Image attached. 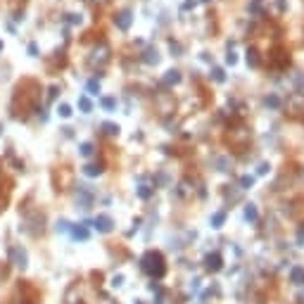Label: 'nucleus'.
<instances>
[{
    "label": "nucleus",
    "instance_id": "nucleus-1",
    "mask_svg": "<svg viewBox=\"0 0 304 304\" xmlns=\"http://www.w3.org/2000/svg\"><path fill=\"white\" fill-rule=\"evenodd\" d=\"M250 141H252L250 126L235 124V126H231V128L226 131V143L231 145L233 150H245V147L250 145Z\"/></svg>",
    "mask_w": 304,
    "mask_h": 304
},
{
    "label": "nucleus",
    "instance_id": "nucleus-2",
    "mask_svg": "<svg viewBox=\"0 0 304 304\" xmlns=\"http://www.w3.org/2000/svg\"><path fill=\"white\" fill-rule=\"evenodd\" d=\"M143 271L147 276H152V278H162L164 273H166V264H164V257H162L160 252H147L143 257Z\"/></svg>",
    "mask_w": 304,
    "mask_h": 304
},
{
    "label": "nucleus",
    "instance_id": "nucleus-3",
    "mask_svg": "<svg viewBox=\"0 0 304 304\" xmlns=\"http://www.w3.org/2000/svg\"><path fill=\"white\" fill-rule=\"evenodd\" d=\"M290 64V53L285 45H273L268 50V67L271 69H287Z\"/></svg>",
    "mask_w": 304,
    "mask_h": 304
},
{
    "label": "nucleus",
    "instance_id": "nucleus-4",
    "mask_svg": "<svg viewBox=\"0 0 304 304\" xmlns=\"http://www.w3.org/2000/svg\"><path fill=\"white\" fill-rule=\"evenodd\" d=\"M285 114L290 119H304V93H292L287 98Z\"/></svg>",
    "mask_w": 304,
    "mask_h": 304
},
{
    "label": "nucleus",
    "instance_id": "nucleus-5",
    "mask_svg": "<svg viewBox=\"0 0 304 304\" xmlns=\"http://www.w3.org/2000/svg\"><path fill=\"white\" fill-rule=\"evenodd\" d=\"M109 57H112V50H109V45H105V43H100L93 53H90L88 57V64L93 67V69H102L105 64L109 62Z\"/></svg>",
    "mask_w": 304,
    "mask_h": 304
},
{
    "label": "nucleus",
    "instance_id": "nucleus-6",
    "mask_svg": "<svg viewBox=\"0 0 304 304\" xmlns=\"http://www.w3.org/2000/svg\"><path fill=\"white\" fill-rule=\"evenodd\" d=\"M155 105H157V109H160L162 114H171V112L176 109V100H174L171 93H160V95L155 98Z\"/></svg>",
    "mask_w": 304,
    "mask_h": 304
},
{
    "label": "nucleus",
    "instance_id": "nucleus-7",
    "mask_svg": "<svg viewBox=\"0 0 304 304\" xmlns=\"http://www.w3.org/2000/svg\"><path fill=\"white\" fill-rule=\"evenodd\" d=\"M114 24H117V29L128 31L131 24H133V12H131V10H119V12L114 15Z\"/></svg>",
    "mask_w": 304,
    "mask_h": 304
},
{
    "label": "nucleus",
    "instance_id": "nucleus-8",
    "mask_svg": "<svg viewBox=\"0 0 304 304\" xmlns=\"http://www.w3.org/2000/svg\"><path fill=\"white\" fill-rule=\"evenodd\" d=\"M93 226L98 228L100 233H109L112 231V226H114V221L109 219V216H105V214H100V216H95V221H93Z\"/></svg>",
    "mask_w": 304,
    "mask_h": 304
},
{
    "label": "nucleus",
    "instance_id": "nucleus-9",
    "mask_svg": "<svg viewBox=\"0 0 304 304\" xmlns=\"http://www.w3.org/2000/svg\"><path fill=\"white\" fill-rule=\"evenodd\" d=\"M204 264H207V271L216 273V271H221V266H223V259H221L219 252H214V254H209V257L204 259Z\"/></svg>",
    "mask_w": 304,
    "mask_h": 304
},
{
    "label": "nucleus",
    "instance_id": "nucleus-10",
    "mask_svg": "<svg viewBox=\"0 0 304 304\" xmlns=\"http://www.w3.org/2000/svg\"><path fill=\"white\" fill-rule=\"evenodd\" d=\"M76 202L81 204V209H88V207H90V202H93V193H90L86 185H81V188H79V197H76Z\"/></svg>",
    "mask_w": 304,
    "mask_h": 304
},
{
    "label": "nucleus",
    "instance_id": "nucleus-11",
    "mask_svg": "<svg viewBox=\"0 0 304 304\" xmlns=\"http://www.w3.org/2000/svg\"><path fill=\"white\" fill-rule=\"evenodd\" d=\"M143 62L145 64H157V62H160V53H157V48H145Z\"/></svg>",
    "mask_w": 304,
    "mask_h": 304
},
{
    "label": "nucleus",
    "instance_id": "nucleus-12",
    "mask_svg": "<svg viewBox=\"0 0 304 304\" xmlns=\"http://www.w3.org/2000/svg\"><path fill=\"white\" fill-rule=\"evenodd\" d=\"M166 86H176V83H181V72L179 69H169V72L164 74V79H162Z\"/></svg>",
    "mask_w": 304,
    "mask_h": 304
},
{
    "label": "nucleus",
    "instance_id": "nucleus-13",
    "mask_svg": "<svg viewBox=\"0 0 304 304\" xmlns=\"http://www.w3.org/2000/svg\"><path fill=\"white\" fill-rule=\"evenodd\" d=\"M290 281L295 285H304V268L302 266H292L290 268Z\"/></svg>",
    "mask_w": 304,
    "mask_h": 304
},
{
    "label": "nucleus",
    "instance_id": "nucleus-14",
    "mask_svg": "<svg viewBox=\"0 0 304 304\" xmlns=\"http://www.w3.org/2000/svg\"><path fill=\"white\" fill-rule=\"evenodd\" d=\"M214 164H216V169H219V171H223V174H226V171H231V169H233V162H231V157H223V155H221V157H216V160H214Z\"/></svg>",
    "mask_w": 304,
    "mask_h": 304
},
{
    "label": "nucleus",
    "instance_id": "nucleus-15",
    "mask_svg": "<svg viewBox=\"0 0 304 304\" xmlns=\"http://www.w3.org/2000/svg\"><path fill=\"white\" fill-rule=\"evenodd\" d=\"M262 64V57L257 48H247V67H259Z\"/></svg>",
    "mask_w": 304,
    "mask_h": 304
},
{
    "label": "nucleus",
    "instance_id": "nucleus-16",
    "mask_svg": "<svg viewBox=\"0 0 304 304\" xmlns=\"http://www.w3.org/2000/svg\"><path fill=\"white\" fill-rule=\"evenodd\" d=\"M245 219L252 221V223L259 219V209H257V204H252V202H250V204H245Z\"/></svg>",
    "mask_w": 304,
    "mask_h": 304
},
{
    "label": "nucleus",
    "instance_id": "nucleus-17",
    "mask_svg": "<svg viewBox=\"0 0 304 304\" xmlns=\"http://www.w3.org/2000/svg\"><path fill=\"white\" fill-rule=\"evenodd\" d=\"M12 257H15V262H17V266H26V252L15 247L12 250Z\"/></svg>",
    "mask_w": 304,
    "mask_h": 304
},
{
    "label": "nucleus",
    "instance_id": "nucleus-18",
    "mask_svg": "<svg viewBox=\"0 0 304 304\" xmlns=\"http://www.w3.org/2000/svg\"><path fill=\"white\" fill-rule=\"evenodd\" d=\"M264 102H266V107H271V109H278V107H281V98H278L276 93H268Z\"/></svg>",
    "mask_w": 304,
    "mask_h": 304
},
{
    "label": "nucleus",
    "instance_id": "nucleus-19",
    "mask_svg": "<svg viewBox=\"0 0 304 304\" xmlns=\"http://www.w3.org/2000/svg\"><path fill=\"white\" fill-rule=\"evenodd\" d=\"M83 171H86V176H100L102 174V164H88V166H83Z\"/></svg>",
    "mask_w": 304,
    "mask_h": 304
},
{
    "label": "nucleus",
    "instance_id": "nucleus-20",
    "mask_svg": "<svg viewBox=\"0 0 304 304\" xmlns=\"http://www.w3.org/2000/svg\"><path fill=\"white\" fill-rule=\"evenodd\" d=\"M86 90H88L90 95H98V93H100V81H98V79H90L88 83H86Z\"/></svg>",
    "mask_w": 304,
    "mask_h": 304
},
{
    "label": "nucleus",
    "instance_id": "nucleus-21",
    "mask_svg": "<svg viewBox=\"0 0 304 304\" xmlns=\"http://www.w3.org/2000/svg\"><path fill=\"white\" fill-rule=\"evenodd\" d=\"M223 221H226V212H216V214L212 216V226H214V228H221Z\"/></svg>",
    "mask_w": 304,
    "mask_h": 304
},
{
    "label": "nucleus",
    "instance_id": "nucleus-22",
    "mask_svg": "<svg viewBox=\"0 0 304 304\" xmlns=\"http://www.w3.org/2000/svg\"><path fill=\"white\" fill-rule=\"evenodd\" d=\"M72 235H74V238H79V240H88V231H86L83 226H76V228H72Z\"/></svg>",
    "mask_w": 304,
    "mask_h": 304
},
{
    "label": "nucleus",
    "instance_id": "nucleus-23",
    "mask_svg": "<svg viewBox=\"0 0 304 304\" xmlns=\"http://www.w3.org/2000/svg\"><path fill=\"white\" fill-rule=\"evenodd\" d=\"M102 131H105L107 136H117V133H119V126L112 124V122H105V124H102Z\"/></svg>",
    "mask_w": 304,
    "mask_h": 304
},
{
    "label": "nucleus",
    "instance_id": "nucleus-24",
    "mask_svg": "<svg viewBox=\"0 0 304 304\" xmlns=\"http://www.w3.org/2000/svg\"><path fill=\"white\" fill-rule=\"evenodd\" d=\"M212 79H214L216 83H223V81H226V74H223V69L214 67V69H212Z\"/></svg>",
    "mask_w": 304,
    "mask_h": 304
},
{
    "label": "nucleus",
    "instance_id": "nucleus-25",
    "mask_svg": "<svg viewBox=\"0 0 304 304\" xmlns=\"http://www.w3.org/2000/svg\"><path fill=\"white\" fill-rule=\"evenodd\" d=\"M79 107L83 109V112H90V109H93V105H90V100H88V95H81V98H79Z\"/></svg>",
    "mask_w": 304,
    "mask_h": 304
},
{
    "label": "nucleus",
    "instance_id": "nucleus-26",
    "mask_svg": "<svg viewBox=\"0 0 304 304\" xmlns=\"http://www.w3.org/2000/svg\"><path fill=\"white\" fill-rule=\"evenodd\" d=\"M102 107L107 109V112H112V109L117 107V100L114 98H102Z\"/></svg>",
    "mask_w": 304,
    "mask_h": 304
},
{
    "label": "nucleus",
    "instance_id": "nucleus-27",
    "mask_svg": "<svg viewBox=\"0 0 304 304\" xmlns=\"http://www.w3.org/2000/svg\"><path fill=\"white\" fill-rule=\"evenodd\" d=\"M57 112H60V117H64V119H69V117H72V107H69V105H60Z\"/></svg>",
    "mask_w": 304,
    "mask_h": 304
},
{
    "label": "nucleus",
    "instance_id": "nucleus-28",
    "mask_svg": "<svg viewBox=\"0 0 304 304\" xmlns=\"http://www.w3.org/2000/svg\"><path fill=\"white\" fill-rule=\"evenodd\" d=\"M240 185H243V190H247V188L254 185V179H252V176H243V179H240Z\"/></svg>",
    "mask_w": 304,
    "mask_h": 304
},
{
    "label": "nucleus",
    "instance_id": "nucleus-29",
    "mask_svg": "<svg viewBox=\"0 0 304 304\" xmlns=\"http://www.w3.org/2000/svg\"><path fill=\"white\" fill-rule=\"evenodd\" d=\"M179 195H181V197H188V195H190V188H188V181H183V183L179 185Z\"/></svg>",
    "mask_w": 304,
    "mask_h": 304
},
{
    "label": "nucleus",
    "instance_id": "nucleus-30",
    "mask_svg": "<svg viewBox=\"0 0 304 304\" xmlns=\"http://www.w3.org/2000/svg\"><path fill=\"white\" fill-rule=\"evenodd\" d=\"M169 50H171L174 55H181L183 48H181V43H176V41H169Z\"/></svg>",
    "mask_w": 304,
    "mask_h": 304
},
{
    "label": "nucleus",
    "instance_id": "nucleus-31",
    "mask_svg": "<svg viewBox=\"0 0 304 304\" xmlns=\"http://www.w3.org/2000/svg\"><path fill=\"white\" fill-rule=\"evenodd\" d=\"M81 155H83V157L93 155V143H83V145H81Z\"/></svg>",
    "mask_w": 304,
    "mask_h": 304
},
{
    "label": "nucleus",
    "instance_id": "nucleus-32",
    "mask_svg": "<svg viewBox=\"0 0 304 304\" xmlns=\"http://www.w3.org/2000/svg\"><path fill=\"white\" fill-rule=\"evenodd\" d=\"M138 195L143 197V200H147V197L152 195V190H150V188H147V185H141V188H138Z\"/></svg>",
    "mask_w": 304,
    "mask_h": 304
},
{
    "label": "nucleus",
    "instance_id": "nucleus-33",
    "mask_svg": "<svg viewBox=\"0 0 304 304\" xmlns=\"http://www.w3.org/2000/svg\"><path fill=\"white\" fill-rule=\"evenodd\" d=\"M235 62H238V55L233 53V50H228V55H226V64H231V67H233Z\"/></svg>",
    "mask_w": 304,
    "mask_h": 304
},
{
    "label": "nucleus",
    "instance_id": "nucleus-34",
    "mask_svg": "<svg viewBox=\"0 0 304 304\" xmlns=\"http://www.w3.org/2000/svg\"><path fill=\"white\" fill-rule=\"evenodd\" d=\"M268 169H271V166H268L266 162H264V164H259V169H257V174H259V176H264V174H268Z\"/></svg>",
    "mask_w": 304,
    "mask_h": 304
},
{
    "label": "nucleus",
    "instance_id": "nucleus-35",
    "mask_svg": "<svg viewBox=\"0 0 304 304\" xmlns=\"http://www.w3.org/2000/svg\"><path fill=\"white\" fill-rule=\"evenodd\" d=\"M297 243H300V245H302V243H304V226H302V228H300V233H297Z\"/></svg>",
    "mask_w": 304,
    "mask_h": 304
},
{
    "label": "nucleus",
    "instance_id": "nucleus-36",
    "mask_svg": "<svg viewBox=\"0 0 304 304\" xmlns=\"http://www.w3.org/2000/svg\"><path fill=\"white\" fill-rule=\"evenodd\" d=\"M202 2H212V0H202Z\"/></svg>",
    "mask_w": 304,
    "mask_h": 304
}]
</instances>
